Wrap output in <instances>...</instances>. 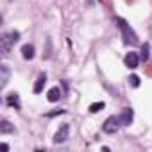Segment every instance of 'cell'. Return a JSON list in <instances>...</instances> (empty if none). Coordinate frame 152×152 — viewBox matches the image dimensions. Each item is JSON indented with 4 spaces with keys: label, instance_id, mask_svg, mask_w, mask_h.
I'll use <instances>...</instances> for the list:
<instances>
[{
    "label": "cell",
    "instance_id": "obj_1",
    "mask_svg": "<svg viewBox=\"0 0 152 152\" xmlns=\"http://www.w3.org/2000/svg\"><path fill=\"white\" fill-rule=\"evenodd\" d=\"M115 22H116V25H118L120 31H122L124 43H125V45H138V36H136V32L129 27V23H127L124 18H120V16H116Z\"/></svg>",
    "mask_w": 152,
    "mask_h": 152
},
{
    "label": "cell",
    "instance_id": "obj_2",
    "mask_svg": "<svg viewBox=\"0 0 152 152\" xmlns=\"http://www.w3.org/2000/svg\"><path fill=\"white\" fill-rule=\"evenodd\" d=\"M18 39H20V32H18V31L6 32V34L2 36V39H0V52H2V56H7Z\"/></svg>",
    "mask_w": 152,
    "mask_h": 152
},
{
    "label": "cell",
    "instance_id": "obj_3",
    "mask_svg": "<svg viewBox=\"0 0 152 152\" xmlns=\"http://www.w3.org/2000/svg\"><path fill=\"white\" fill-rule=\"evenodd\" d=\"M120 125H122V122H120V116H109V118L104 122V125H102V131H104V132H107V134H115V132L120 129Z\"/></svg>",
    "mask_w": 152,
    "mask_h": 152
},
{
    "label": "cell",
    "instance_id": "obj_4",
    "mask_svg": "<svg viewBox=\"0 0 152 152\" xmlns=\"http://www.w3.org/2000/svg\"><path fill=\"white\" fill-rule=\"evenodd\" d=\"M68 134H70V125L68 124H63L56 131V134H54V143H64L66 138H68Z\"/></svg>",
    "mask_w": 152,
    "mask_h": 152
},
{
    "label": "cell",
    "instance_id": "obj_5",
    "mask_svg": "<svg viewBox=\"0 0 152 152\" xmlns=\"http://www.w3.org/2000/svg\"><path fill=\"white\" fill-rule=\"evenodd\" d=\"M124 63H125L127 68L134 70V68H138V64H140V56H138L136 52H129V54L124 57Z\"/></svg>",
    "mask_w": 152,
    "mask_h": 152
},
{
    "label": "cell",
    "instance_id": "obj_6",
    "mask_svg": "<svg viewBox=\"0 0 152 152\" xmlns=\"http://www.w3.org/2000/svg\"><path fill=\"white\" fill-rule=\"evenodd\" d=\"M118 116H120L122 125H131V122H132V118H134V113H132V109H131V107H125Z\"/></svg>",
    "mask_w": 152,
    "mask_h": 152
},
{
    "label": "cell",
    "instance_id": "obj_7",
    "mask_svg": "<svg viewBox=\"0 0 152 152\" xmlns=\"http://www.w3.org/2000/svg\"><path fill=\"white\" fill-rule=\"evenodd\" d=\"M6 104H7V106H11V107H15V109H20V107H22L18 93H9V95L6 97Z\"/></svg>",
    "mask_w": 152,
    "mask_h": 152
},
{
    "label": "cell",
    "instance_id": "obj_8",
    "mask_svg": "<svg viewBox=\"0 0 152 152\" xmlns=\"http://www.w3.org/2000/svg\"><path fill=\"white\" fill-rule=\"evenodd\" d=\"M0 86L2 88H6L7 86V83H9V68H7V64H2L0 66Z\"/></svg>",
    "mask_w": 152,
    "mask_h": 152
},
{
    "label": "cell",
    "instance_id": "obj_9",
    "mask_svg": "<svg viewBox=\"0 0 152 152\" xmlns=\"http://www.w3.org/2000/svg\"><path fill=\"white\" fill-rule=\"evenodd\" d=\"M45 83H47V75H45V73L38 75V79H36V83H34V93H41L43 88H45Z\"/></svg>",
    "mask_w": 152,
    "mask_h": 152
},
{
    "label": "cell",
    "instance_id": "obj_10",
    "mask_svg": "<svg viewBox=\"0 0 152 152\" xmlns=\"http://www.w3.org/2000/svg\"><path fill=\"white\" fill-rule=\"evenodd\" d=\"M9 132H15V127L7 120H2L0 122V134H9Z\"/></svg>",
    "mask_w": 152,
    "mask_h": 152
},
{
    "label": "cell",
    "instance_id": "obj_11",
    "mask_svg": "<svg viewBox=\"0 0 152 152\" xmlns=\"http://www.w3.org/2000/svg\"><path fill=\"white\" fill-rule=\"evenodd\" d=\"M22 56H23V59H32L34 57V47L32 45H23L22 47Z\"/></svg>",
    "mask_w": 152,
    "mask_h": 152
},
{
    "label": "cell",
    "instance_id": "obj_12",
    "mask_svg": "<svg viewBox=\"0 0 152 152\" xmlns=\"http://www.w3.org/2000/svg\"><path fill=\"white\" fill-rule=\"evenodd\" d=\"M47 99H48V102H57V100L61 99V90H59V88H52V90L48 91Z\"/></svg>",
    "mask_w": 152,
    "mask_h": 152
},
{
    "label": "cell",
    "instance_id": "obj_13",
    "mask_svg": "<svg viewBox=\"0 0 152 152\" xmlns=\"http://www.w3.org/2000/svg\"><path fill=\"white\" fill-rule=\"evenodd\" d=\"M104 107H106L104 102H93V104L90 106V113H99V111H102Z\"/></svg>",
    "mask_w": 152,
    "mask_h": 152
},
{
    "label": "cell",
    "instance_id": "obj_14",
    "mask_svg": "<svg viewBox=\"0 0 152 152\" xmlns=\"http://www.w3.org/2000/svg\"><path fill=\"white\" fill-rule=\"evenodd\" d=\"M129 84L132 88H138L140 86V77H138V75H131V77H129Z\"/></svg>",
    "mask_w": 152,
    "mask_h": 152
},
{
    "label": "cell",
    "instance_id": "obj_15",
    "mask_svg": "<svg viewBox=\"0 0 152 152\" xmlns=\"http://www.w3.org/2000/svg\"><path fill=\"white\" fill-rule=\"evenodd\" d=\"M147 57H148V43H145L143 48H141V59L147 61Z\"/></svg>",
    "mask_w": 152,
    "mask_h": 152
},
{
    "label": "cell",
    "instance_id": "obj_16",
    "mask_svg": "<svg viewBox=\"0 0 152 152\" xmlns=\"http://www.w3.org/2000/svg\"><path fill=\"white\" fill-rule=\"evenodd\" d=\"M0 148H2L4 152H7V150H9V145H7V143H2V145H0Z\"/></svg>",
    "mask_w": 152,
    "mask_h": 152
}]
</instances>
